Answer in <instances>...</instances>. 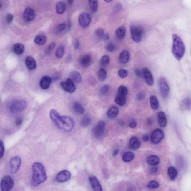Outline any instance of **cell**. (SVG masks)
Returning a JSON list of instances; mask_svg holds the SVG:
<instances>
[{
  "label": "cell",
  "instance_id": "6da1fadb",
  "mask_svg": "<svg viewBox=\"0 0 191 191\" xmlns=\"http://www.w3.org/2000/svg\"><path fill=\"white\" fill-rule=\"evenodd\" d=\"M50 116L52 121L57 127L65 132H69L73 129L74 121L68 116H61L55 109L51 110Z\"/></svg>",
  "mask_w": 191,
  "mask_h": 191
},
{
  "label": "cell",
  "instance_id": "7a4b0ae2",
  "mask_svg": "<svg viewBox=\"0 0 191 191\" xmlns=\"http://www.w3.org/2000/svg\"><path fill=\"white\" fill-rule=\"evenodd\" d=\"M32 171L31 183L33 186H38L47 180V176L45 169L41 163H34L33 165Z\"/></svg>",
  "mask_w": 191,
  "mask_h": 191
},
{
  "label": "cell",
  "instance_id": "3957f363",
  "mask_svg": "<svg viewBox=\"0 0 191 191\" xmlns=\"http://www.w3.org/2000/svg\"><path fill=\"white\" fill-rule=\"evenodd\" d=\"M172 51L174 56L178 61L180 60L185 54V45L182 39L177 34L172 35Z\"/></svg>",
  "mask_w": 191,
  "mask_h": 191
},
{
  "label": "cell",
  "instance_id": "277c9868",
  "mask_svg": "<svg viewBox=\"0 0 191 191\" xmlns=\"http://www.w3.org/2000/svg\"><path fill=\"white\" fill-rule=\"evenodd\" d=\"M27 106V103L26 100H15L8 104V109L10 114L14 115L24 111Z\"/></svg>",
  "mask_w": 191,
  "mask_h": 191
},
{
  "label": "cell",
  "instance_id": "5b68a950",
  "mask_svg": "<svg viewBox=\"0 0 191 191\" xmlns=\"http://www.w3.org/2000/svg\"><path fill=\"white\" fill-rule=\"evenodd\" d=\"M130 32L132 40L139 43L142 41L144 35V29L139 25H132L130 26Z\"/></svg>",
  "mask_w": 191,
  "mask_h": 191
},
{
  "label": "cell",
  "instance_id": "8992f818",
  "mask_svg": "<svg viewBox=\"0 0 191 191\" xmlns=\"http://www.w3.org/2000/svg\"><path fill=\"white\" fill-rule=\"evenodd\" d=\"M159 87L162 97L164 98L168 97L170 92V88L165 78L161 77L159 79Z\"/></svg>",
  "mask_w": 191,
  "mask_h": 191
},
{
  "label": "cell",
  "instance_id": "52a82bcc",
  "mask_svg": "<svg viewBox=\"0 0 191 191\" xmlns=\"http://www.w3.org/2000/svg\"><path fill=\"white\" fill-rule=\"evenodd\" d=\"M21 164V160L19 156H16L11 159L9 162L10 170L12 174H15L19 171Z\"/></svg>",
  "mask_w": 191,
  "mask_h": 191
},
{
  "label": "cell",
  "instance_id": "ba28073f",
  "mask_svg": "<svg viewBox=\"0 0 191 191\" xmlns=\"http://www.w3.org/2000/svg\"><path fill=\"white\" fill-rule=\"evenodd\" d=\"M14 182L13 179L9 176L4 177L1 180V187L2 191H8L13 188Z\"/></svg>",
  "mask_w": 191,
  "mask_h": 191
},
{
  "label": "cell",
  "instance_id": "9c48e42d",
  "mask_svg": "<svg viewBox=\"0 0 191 191\" xmlns=\"http://www.w3.org/2000/svg\"><path fill=\"white\" fill-rule=\"evenodd\" d=\"M91 19V16L89 13L86 12H82L79 16V24L82 28H85L90 25Z\"/></svg>",
  "mask_w": 191,
  "mask_h": 191
},
{
  "label": "cell",
  "instance_id": "30bf717a",
  "mask_svg": "<svg viewBox=\"0 0 191 191\" xmlns=\"http://www.w3.org/2000/svg\"><path fill=\"white\" fill-rule=\"evenodd\" d=\"M105 124L104 121H99L93 130V134L94 137L99 138L104 134L105 129Z\"/></svg>",
  "mask_w": 191,
  "mask_h": 191
},
{
  "label": "cell",
  "instance_id": "8fae6325",
  "mask_svg": "<svg viewBox=\"0 0 191 191\" xmlns=\"http://www.w3.org/2000/svg\"><path fill=\"white\" fill-rule=\"evenodd\" d=\"M61 87L65 91L72 93L76 90V86L73 81L70 78L68 79L65 81H62L61 83Z\"/></svg>",
  "mask_w": 191,
  "mask_h": 191
},
{
  "label": "cell",
  "instance_id": "7c38bea8",
  "mask_svg": "<svg viewBox=\"0 0 191 191\" xmlns=\"http://www.w3.org/2000/svg\"><path fill=\"white\" fill-rule=\"evenodd\" d=\"M164 137V133L162 130L160 129H155L152 133L151 140L154 144H157L161 142Z\"/></svg>",
  "mask_w": 191,
  "mask_h": 191
},
{
  "label": "cell",
  "instance_id": "4fadbf2b",
  "mask_svg": "<svg viewBox=\"0 0 191 191\" xmlns=\"http://www.w3.org/2000/svg\"><path fill=\"white\" fill-rule=\"evenodd\" d=\"M70 172L67 170H63L61 171L58 174L56 177L57 182H67L71 178Z\"/></svg>",
  "mask_w": 191,
  "mask_h": 191
},
{
  "label": "cell",
  "instance_id": "5bb4252c",
  "mask_svg": "<svg viewBox=\"0 0 191 191\" xmlns=\"http://www.w3.org/2000/svg\"><path fill=\"white\" fill-rule=\"evenodd\" d=\"M143 76L146 83L149 86H152L154 83V79L152 74L147 68H144L142 69Z\"/></svg>",
  "mask_w": 191,
  "mask_h": 191
},
{
  "label": "cell",
  "instance_id": "9a60e30c",
  "mask_svg": "<svg viewBox=\"0 0 191 191\" xmlns=\"http://www.w3.org/2000/svg\"><path fill=\"white\" fill-rule=\"evenodd\" d=\"M23 19L26 21H31L34 19L35 13L32 8L28 7L26 8L23 13Z\"/></svg>",
  "mask_w": 191,
  "mask_h": 191
},
{
  "label": "cell",
  "instance_id": "2e32d148",
  "mask_svg": "<svg viewBox=\"0 0 191 191\" xmlns=\"http://www.w3.org/2000/svg\"><path fill=\"white\" fill-rule=\"evenodd\" d=\"M90 185L93 190L101 191L102 190L101 185L97 178L95 177H91L89 179Z\"/></svg>",
  "mask_w": 191,
  "mask_h": 191
},
{
  "label": "cell",
  "instance_id": "e0dca14e",
  "mask_svg": "<svg viewBox=\"0 0 191 191\" xmlns=\"http://www.w3.org/2000/svg\"><path fill=\"white\" fill-rule=\"evenodd\" d=\"M25 63L29 70H34L37 67L36 61L32 57L28 56L26 57L25 61Z\"/></svg>",
  "mask_w": 191,
  "mask_h": 191
},
{
  "label": "cell",
  "instance_id": "ac0fdd59",
  "mask_svg": "<svg viewBox=\"0 0 191 191\" xmlns=\"http://www.w3.org/2000/svg\"><path fill=\"white\" fill-rule=\"evenodd\" d=\"M119 113V109L115 106H111L107 112V116L110 119H113L116 117Z\"/></svg>",
  "mask_w": 191,
  "mask_h": 191
},
{
  "label": "cell",
  "instance_id": "d6986e66",
  "mask_svg": "<svg viewBox=\"0 0 191 191\" xmlns=\"http://www.w3.org/2000/svg\"><path fill=\"white\" fill-rule=\"evenodd\" d=\"M52 79L50 77L44 76L43 77L40 82V86L41 88L44 90L48 89L51 84Z\"/></svg>",
  "mask_w": 191,
  "mask_h": 191
},
{
  "label": "cell",
  "instance_id": "ffe728a7",
  "mask_svg": "<svg viewBox=\"0 0 191 191\" xmlns=\"http://www.w3.org/2000/svg\"><path fill=\"white\" fill-rule=\"evenodd\" d=\"M81 65L84 67H88L90 65L92 62V57L89 55H85L81 58L79 61Z\"/></svg>",
  "mask_w": 191,
  "mask_h": 191
},
{
  "label": "cell",
  "instance_id": "44dd1931",
  "mask_svg": "<svg viewBox=\"0 0 191 191\" xmlns=\"http://www.w3.org/2000/svg\"><path fill=\"white\" fill-rule=\"evenodd\" d=\"M129 52L125 50L121 52L119 56V59L120 62L122 64L127 63L129 60Z\"/></svg>",
  "mask_w": 191,
  "mask_h": 191
},
{
  "label": "cell",
  "instance_id": "7402d4cb",
  "mask_svg": "<svg viewBox=\"0 0 191 191\" xmlns=\"http://www.w3.org/2000/svg\"><path fill=\"white\" fill-rule=\"evenodd\" d=\"M129 146L132 150H136L140 147V142L137 137H133L129 141Z\"/></svg>",
  "mask_w": 191,
  "mask_h": 191
},
{
  "label": "cell",
  "instance_id": "603a6c76",
  "mask_svg": "<svg viewBox=\"0 0 191 191\" xmlns=\"http://www.w3.org/2000/svg\"><path fill=\"white\" fill-rule=\"evenodd\" d=\"M158 121L159 125L161 127H164L167 125V120L165 113L161 111L158 114Z\"/></svg>",
  "mask_w": 191,
  "mask_h": 191
},
{
  "label": "cell",
  "instance_id": "cb8c5ba5",
  "mask_svg": "<svg viewBox=\"0 0 191 191\" xmlns=\"http://www.w3.org/2000/svg\"><path fill=\"white\" fill-rule=\"evenodd\" d=\"M126 34V29L124 26H121L118 28L115 32L117 38L119 40L123 39Z\"/></svg>",
  "mask_w": 191,
  "mask_h": 191
},
{
  "label": "cell",
  "instance_id": "d4e9b609",
  "mask_svg": "<svg viewBox=\"0 0 191 191\" xmlns=\"http://www.w3.org/2000/svg\"><path fill=\"white\" fill-rule=\"evenodd\" d=\"M13 50L14 52L17 55H22L24 52L25 47L23 44L18 43L14 45Z\"/></svg>",
  "mask_w": 191,
  "mask_h": 191
},
{
  "label": "cell",
  "instance_id": "484cf974",
  "mask_svg": "<svg viewBox=\"0 0 191 191\" xmlns=\"http://www.w3.org/2000/svg\"><path fill=\"white\" fill-rule=\"evenodd\" d=\"M147 161L149 165L155 166L159 164L160 160V158L157 156L151 155L148 157Z\"/></svg>",
  "mask_w": 191,
  "mask_h": 191
},
{
  "label": "cell",
  "instance_id": "4316f807",
  "mask_svg": "<svg viewBox=\"0 0 191 191\" xmlns=\"http://www.w3.org/2000/svg\"><path fill=\"white\" fill-rule=\"evenodd\" d=\"M150 106L152 109L156 110L159 108V104L157 97L154 95H152L150 97Z\"/></svg>",
  "mask_w": 191,
  "mask_h": 191
},
{
  "label": "cell",
  "instance_id": "83f0119b",
  "mask_svg": "<svg viewBox=\"0 0 191 191\" xmlns=\"http://www.w3.org/2000/svg\"><path fill=\"white\" fill-rule=\"evenodd\" d=\"M126 96L118 94L115 99V102L117 104L120 106H123L126 103Z\"/></svg>",
  "mask_w": 191,
  "mask_h": 191
},
{
  "label": "cell",
  "instance_id": "f1b7e54d",
  "mask_svg": "<svg viewBox=\"0 0 191 191\" xmlns=\"http://www.w3.org/2000/svg\"><path fill=\"white\" fill-rule=\"evenodd\" d=\"M70 27V26L67 25L66 24H59L57 26L56 30L57 33H61L64 32H66L69 30Z\"/></svg>",
  "mask_w": 191,
  "mask_h": 191
},
{
  "label": "cell",
  "instance_id": "f546056e",
  "mask_svg": "<svg viewBox=\"0 0 191 191\" xmlns=\"http://www.w3.org/2000/svg\"><path fill=\"white\" fill-rule=\"evenodd\" d=\"M73 108L75 112L78 114H83L85 112L84 108L83 106L79 102H76L74 103Z\"/></svg>",
  "mask_w": 191,
  "mask_h": 191
},
{
  "label": "cell",
  "instance_id": "4dcf8cb0",
  "mask_svg": "<svg viewBox=\"0 0 191 191\" xmlns=\"http://www.w3.org/2000/svg\"><path fill=\"white\" fill-rule=\"evenodd\" d=\"M46 41V37L45 36L42 35H39L36 37L34 39V41L36 44L39 45H44L45 44Z\"/></svg>",
  "mask_w": 191,
  "mask_h": 191
},
{
  "label": "cell",
  "instance_id": "1f68e13d",
  "mask_svg": "<svg viewBox=\"0 0 191 191\" xmlns=\"http://www.w3.org/2000/svg\"><path fill=\"white\" fill-rule=\"evenodd\" d=\"M89 5L90 10L93 13L97 12L98 9V1L97 0H89Z\"/></svg>",
  "mask_w": 191,
  "mask_h": 191
},
{
  "label": "cell",
  "instance_id": "d6a6232c",
  "mask_svg": "<svg viewBox=\"0 0 191 191\" xmlns=\"http://www.w3.org/2000/svg\"><path fill=\"white\" fill-rule=\"evenodd\" d=\"M168 172L169 176L171 180H174L177 175V171L176 169L173 167H170L168 168Z\"/></svg>",
  "mask_w": 191,
  "mask_h": 191
},
{
  "label": "cell",
  "instance_id": "836d02e7",
  "mask_svg": "<svg viewBox=\"0 0 191 191\" xmlns=\"http://www.w3.org/2000/svg\"><path fill=\"white\" fill-rule=\"evenodd\" d=\"M134 154L130 152H127L125 153L122 157V160L125 162H129L132 161L134 157Z\"/></svg>",
  "mask_w": 191,
  "mask_h": 191
},
{
  "label": "cell",
  "instance_id": "e575fe53",
  "mask_svg": "<svg viewBox=\"0 0 191 191\" xmlns=\"http://www.w3.org/2000/svg\"><path fill=\"white\" fill-rule=\"evenodd\" d=\"M56 12L59 14H62L65 12V6L64 3L62 2H59L57 4Z\"/></svg>",
  "mask_w": 191,
  "mask_h": 191
},
{
  "label": "cell",
  "instance_id": "d590c367",
  "mask_svg": "<svg viewBox=\"0 0 191 191\" xmlns=\"http://www.w3.org/2000/svg\"><path fill=\"white\" fill-rule=\"evenodd\" d=\"M110 61V57L107 55L103 56L100 60V64L103 67H106L109 64Z\"/></svg>",
  "mask_w": 191,
  "mask_h": 191
},
{
  "label": "cell",
  "instance_id": "8d00e7d4",
  "mask_svg": "<svg viewBox=\"0 0 191 191\" xmlns=\"http://www.w3.org/2000/svg\"><path fill=\"white\" fill-rule=\"evenodd\" d=\"M71 77L73 81L76 82V83H79L82 80L81 75L80 73L77 71H74L71 74Z\"/></svg>",
  "mask_w": 191,
  "mask_h": 191
},
{
  "label": "cell",
  "instance_id": "74e56055",
  "mask_svg": "<svg viewBox=\"0 0 191 191\" xmlns=\"http://www.w3.org/2000/svg\"><path fill=\"white\" fill-rule=\"evenodd\" d=\"M181 107L184 109H188L191 107V99L189 97H186L182 101Z\"/></svg>",
  "mask_w": 191,
  "mask_h": 191
},
{
  "label": "cell",
  "instance_id": "f35d334b",
  "mask_svg": "<svg viewBox=\"0 0 191 191\" xmlns=\"http://www.w3.org/2000/svg\"><path fill=\"white\" fill-rule=\"evenodd\" d=\"M91 119L88 115H86L82 118L81 121V125L83 127L89 126L91 123Z\"/></svg>",
  "mask_w": 191,
  "mask_h": 191
},
{
  "label": "cell",
  "instance_id": "ab89813d",
  "mask_svg": "<svg viewBox=\"0 0 191 191\" xmlns=\"http://www.w3.org/2000/svg\"><path fill=\"white\" fill-rule=\"evenodd\" d=\"M98 76L99 79L102 81H104L107 78V73L104 68H101L98 72Z\"/></svg>",
  "mask_w": 191,
  "mask_h": 191
},
{
  "label": "cell",
  "instance_id": "60d3db41",
  "mask_svg": "<svg viewBox=\"0 0 191 191\" xmlns=\"http://www.w3.org/2000/svg\"><path fill=\"white\" fill-rule=\"evenodd\" d=\"M65 47L63 46H59L57 49L55 53L56 56L58 58H62L64 54Z\"/></svg>",
  "mask_w": 191,
  "mask_h": 191
},
{
  "label": "cell",
  "instance_id": "b9f144b4",
  "mask_svg": "<svg viewBox=\"0 0 191 191\" xmlns=\"http://www.w3.org/2000/svg\"><path fill=\"white\" fill-rule=\"evenodd\" d=\"M127 93L128 89L125 86H121L118 88V94L124 95L126 96Z\"/></svg>",
  "mask_w": 191,
  "mask_h": 191
},
{
  "label": "cell",
  "instance_id": "7bdbcfd3",
  "mask_svg": "<svg viewBox=\"0 0 191 191\" xmlns=\"http://www.w3.org/2000/svg\"><path fill=\"white\" fill-rule=\"evenodd\" d=\"M118 74L121 78H124L128 76L129 74V72L126 69H121L118 71Z\"/></svg>",
  "mask_w": 191,
  "mask_h": 191
},
{
  "label": "cell",
  "instance_id": "ee69618b",
  "mask_svg": "<svg viewBox=\"0 0 191 191\" xmlns=\"http://www.w3.org/2000/svg\"><path fill=\"white\" fill-rule=\"evenodd\" d=\"M109 89L110 88L109 86L108 85H104L102 87H101V89H100V93H101L103 95H106L108 92L109 90Z\"/></svg>",
  "mask_w": 191,
  "mask_h": 191
},
{
  "label": "cell",
  "instance_id": "f6af8a7d",
  "mask_svg": "<svg viewBox=\"0 0 191 191\" xmlns=\"http://www.w3.org/2000/svg\"><path fill=\"white\" fill-rule=\"evenodd\" d=\"M159 184L157 182L154 180L150 181L148 184L147 187L150 189H156L158 187Z\"/></svg>",
  "mask_w": 191,
  "mask_h": 191
},
{
  "label": "cell",
  "instance_id": "bcb514c9",
  "mask_svg": "<svg viewBox=\"0 0 191 191\" xmlns=\"http://www.w3.org/2000/svg\"><path fill=\"white\" fill-rule=\"evenodd\" d=\"M96 35L99 38H103L104 34V29L101 28L97 29L95 31Z\"/></svg>",
  "mask_w": 191,
  "mask_h": 191
},
{
  "label": "cell",
  "instance_id": "7dc6e473",
  "mask_svg": "<svg viewBox=\"0 0 191 191\" xmlns=\"http://www.w3.org/2000/svg\"><path fill=\"white\" fill-rule=\"evenodd\" d=\"M55 46V44L54 43H52L50 44L49 46H48V47H47V48L46 50L45 51V54L46 55H49L50 54V53H51V52L52 51V50Z\"/></svg>",
  "mask_w": 191,
  "mask_h": 191
},
{
  "label": "cell",
  "instance_id": "c3c4849f",
  "mask_svg": "<svg viewBox=\"0 0 191 191\" xmlns=\"http://www.w3.org/2000/svg\"><path fill=\"white\" fill-rule=\"evenodd\" d=\"M115 45L112 42L109 43L106 46V49L109 52H112L115 50Z\"/></svg>",
  "mask_w": 191,
  "mask_h": 191
},
{
  "label": "cell",
  "instance_id": "681fc988",
  "mask_svg": "<svg viewBox=\"0 0 191 191\" xmlns=\"http://www.w3.org/2000/svg\"><path fill=\"white\" fill-rule=\"evenodd\" d=\"M13 15L12 14H8L6 18V23L8 24H11L12 23V21H13Z\"/></svg>",
  "mask_w": 191,
  "mask_h": 191
},
{
  "label": "cell",
  "instance_id": "f907efd6",
  "mask_svg": "<svg viewBox=\"0 0 191 191\" xmlns=\"http://www.w3.org/2000/svg\"><path fill=\"white\" fill-rule=\"evenodd\" d=\"M145 97V95L144 93H139L137 95L136 97V99L139 101H141L144 99Z\"/></svg>",
  "mask_w": 191,
  "mask_h": 191
},
{
  "label": "cell",
  "instance_id": "816d5d0a",
  "mask_svg": "<svg viewBox=\"0 0 191 191\" xmlns=\"http://www.w3.org/2000/svg\"><path fill=\"white\" fill-rule=\"evenodd\" d=\"M136 122L135 119H132L131 120L130 122L129 123V126L130 127L133 129V128L136 127Z\"/></svg>",
  "mask_w": 191,
  "mask_h": 191
},
{
  "label": "cell",
  "instance_id": "f5cc1de1",
  "mask_svg": "<svg viewBox=\"0 0 191 191\" xmlns=\"http://www.w3.org/2000/svg\"><path fill=\"white\" fill-rule=\"evenodd\" d=\"M4 152H5V148H4V145L2 141H1V157L2 158L3 157Z\"/></svg>",
  "mask_w": 191,
  "mask_h": 191
},
{
  "label": "cell",
  "instance_id": "db71d44e",
  "mask_svg": "<svg viewBox=\"0 0 191 191\" xmlns=\"http://www.w3.org/2000/svg\"><path fill=\"white\" fill-rule=\"evenodd\" d=\"M135 73L137 76L139 77H141L143 76V72L139 69H136L135 70Z\"/></svg>",
  "mask_w": 191,
  "mask_h": 191
},
{
  "label": "cell",
  "instance_id": "11a10c76",
  "mask_svg": "<svg viewBox=\"0 0 191 191\" xmlns=\"http://www.w3.org/2000/svg\"><path fill=\"white\" fill-rule=\"evenodd\" d=\"M79 47H80V43H79V40L76 39L74 43V48L75 49L78 50L79 49Z\"/></svg>",
  "mask_w": 191,
  "mask_h": 191
},
{
  "label": "cell",
  "instance_id": "9f6ffc18",
  "mask_svg": "<svg viewBox=\"0 0 191 191\" xmlns=\"http://www.w3.org/2000/svg\"><path fill=\"white\" fill-rule=\"evenodd\" d=\"M23 123V119L21 118H18L15 121V124L16 126H20Z\"/></svg>",
  "mask_w": 191,
  "mask_h": 191
},
{
  "label": "cell",
  "instance_id": "6f0895ef",
  "mask_svg": "<svg viewBox=\"0 0 191 191\" xmlns=\"http://www.w3.org/2000/svg\"><path fill=\"white\" fill-rule=\"evenodd\" d=\"M122 8V5L121 4H117L115 6V9L117 11H119Z\"/></svg>",
  "mask_w": 191,
  "mask_h": 191
},
{
  "label": "cell",
  "instance_id": "680465c9",
  "mask_svg": "<svg viewBox=\"0 0 191 191\" xmlns=\"http://www.w3.org/2000/svg\"><path fill=\"white\" fill-rule=\"evenodd\" d=\"M158 168L157 167H153L150 170V172L151 173H155L158 171Z\"/></svg>",
  "mask_w": 191,
  "mask_h": 191
},
{
  "label": "cell",
  "instance_id": "91938a15",
  "mask_svg": "<svg viewBox=\"0 0 191 191\" xmlns=\"http://www.w3.org/2000/svg\"><path fill=\"white\" fill-rule=\"evenodd\" d=\"M110 38V36L109 34L106 33V34H104V36H103V39L104 40H108Z\"/></svg>",
  "mask_w": 191,
  "mask_h": 191
},
{
  "label": "cell",
  "instance_id": "94428289",
  "mask_svg": "<svg viewBox=\"0 0 191 191\" xmlns=\"http://www.w3.org/2000/svg\"><path fill=\"white\" fill-rule=\"evenodd\" d=\"M142 139H143V141L147 142L149 140V136L147 135H145L142 137Z\"/></svg>",
  "mask_w": 191,
  "mask_h": 191
},
{
  "label": "cell",
  "instance_id": "6125c7cd",
  "mask_svg": "<svg viewBox=\"0 0 191 191\" xmlns=\"http://www.w3.org/2000/svg\"><path fill=\"white\" fill-rule=\"evenodd\" d=\"M119 152V149H115V150H114L113 152V155L114 156H117V155L118 154V152Z\"/></svg>",
  "mask_w": 191,
  "mask_h": 191
},
{
  "label": "cell",
  "instance_id": "be15d7a7",
  "mask_svg": "<svg viewBox=\"0 0 191 191\" xmlns=\"http://www.w3.org/2000/svg\"><path fill=\"white\" fill-rule=\"evenodd\" d=\"M67 1L68 4L71 5L73 3L74 0H67Z\"/></svg>",
  "mask_w": 191,
  "mask_h": 191
},
{
  "label": "cell",
  "instance_id": "e7e4bbea",
  "mask_svg": "<svg viewBox=\"0 0 191 191\" xmlns=\"http://www.w3.org/2000/svg\"><path fill=\"white\" fill-rule=\"evenodd\" d=\"M104 1L107 3H109L112 2L113 0H104Z\"/></svg>",
  "mask_w": 191,
  "mask_h": 191
}]
</instances>
